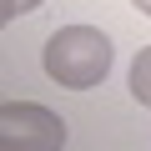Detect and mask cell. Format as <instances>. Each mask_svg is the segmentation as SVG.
Instances as JSON below:
<instances>
[{
	"label": "cell",
	"mask_w": 151,
	"mask_h": 151,
	"mask_svg": "<svg viewBox=\"0 0 151 151\" xmlns=\"http://www.w3.org/2000/svg\"><path fill=\"white\" fill-rule=\"evenodd\" d=\"M111 70V40L96 25H60L45 40V76L65 91H91Z\"/></svg>",
	"instance_id": "cell-1"
},
{
	"label": "cell",
	"mask_w": 151,
	"mask_h": 151,
	"mask_svg": "<svg viewBox=\"0 0 151 151\" xmlns=\"http://www.w3.org/2000/svg\"><path fill=\"white\" fill-rule=\"evenodd\" d=\"M0 146L5 151H55L65 146V121L35 101H5L0 106Z\"/></svg>",
	"instance_id": "cell-2"
},
{
	"label": "cell",
	"mask_w": 151,
	"mask_h": 151,
	"mask_svg": "<svg viewBox=\"0 0 151 151\" xmlns=\"http://www.w3.org/2000/svg\"><path fill=\"white\" fill-rule=\"evenodd\" d=\"M131 96L151 111V45H141L136 60H131Z\"/></svg>",
	"instance_id": "cell-3"
},
{
	"label": "cell",
	"mask_w": 151,
	"mask_h": 151,
	"mask_svg": "<svg viewBox=\"0 0 151 151\" xmlns=\"http://www.w3.org/2000/svg\"><path fill=\"white\" fill-rule=\"evenodd\" d=\"M40 5V0H0V20H20V15H30Z\"/></svg>",
	"instance_id": "cell-4"
},
{
	"label": "cell",
	"mask_w": 151,
	"mask_h": 151,
	"mask_svg": "<svg viewBox=\"0 0 151 151\" xmlns=\"http://www.w3.org/2000/svg\"><path fill=\"white\" fill-rule=\"evenodd\" d=\"M131 5H136V10H141V15H151V0H131Z\"/></svg>",
	"instance_id": "cell-5"
}]
</instances>
